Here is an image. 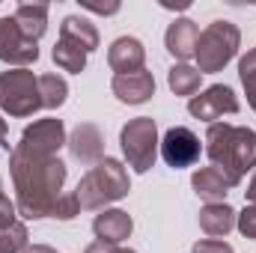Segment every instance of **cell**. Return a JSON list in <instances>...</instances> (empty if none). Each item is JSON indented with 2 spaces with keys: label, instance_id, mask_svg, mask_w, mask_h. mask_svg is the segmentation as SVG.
<instances>
[{
  "label": "cell",
  "instance_id": "obj_1",
  "mask_svg": "<svg viewBox=\"0 0 256 253\" xmlns=\"http://www.w3.org/2000/svg\"><path fill=\"white\" fill-rule=\"evenodd\" d=\"M9 173L15 185V206L18 218L24 220H42L51 218V208L66 185V164L60 158H39L27 155L21 149L9 152Z\"/></svg>",
  "mask_w": 256,
  "mask_h": 253
},
{
  "label": "cell",
  "instance_id": "obj_2",
  "mask_svg": "<svg viewBox=\"0 0 256 253\" xmlns=\"http://www.w3.org/2000/svg\"><path fill=\"white\" fill-rule=\"evenodd\" d=\"M206 155L212 167L224 170V176L238 188L242 179L256 167V131L230 122H214L206 131Z\"/></svg>",
  "mask_w": 256,
  "mask_h": 253
},
{
  "label": "cell",
  "instance_id": "obj_3",
  "mask_svg": "<svg viewBox=\"0 0 256 253\" xmlns=\"http://www.w3.org/2000/svg\"><path fill=\"white\" fill-rule=\"evenodd\" d=\"M128 190H131V179H128L126 164L104 155V158H102L96 167H90L86 176L78 182L74 196H78V202H80L84 212H102L104 206H110V202L128 196Z\"/></svg>",
  "mask_w": 256,
  "mask_h": 253
},
{
  "label": "cell",
  "instance_id": "obj_4",
  "mask_svg": "<svg viewBox=\"0 0 256 253\" xmlns=\"http://www.w3.org/2000/svg\"><path fill=\"white\" fill-rule=\"evenodd\" d=\"M238 48H242V30L232 21H212L200 33V42H196V54H194L196 72L200 74L224 72L236 60Z\"/></svg>",
  "mask_w": 256,
  "mask_h": 253
},
{
  "label": "cell",
  "instance_id": "obj_5",
  "mask_svg": "<svg viewBox=\"0 0 256 253\" xmlns=\"http://www.w3.org/2000/svg\"><path fill=\"white\" fill-rule=\"evenodd\" d=\"M120 146H122V158L134 173H149L158 161V126L152 116H134L128 120L120 131Z\"/></svg>",
  "mask_w": 256,
  "mask_h": 253
},
{
  "label": "cell",
  "instance_id": "obj_6",
  "mask_svg": "<svg viewBox=\"0 0 256 253\" xmlns=\"http://www.w3.org/2000/svg\"><path fill=\"white\" fill-rule=\"evenodd\" d=\"M42 108L39 78L30 68H6L0 72V110L12 120L33 116Z\"/></svg>",
  "mask_w": 256,
  "mask_h": 253
},
{
  "label": "cell",
  "instance_id": "obj_7",
  "mask_svg": "<svg viewBox=\"0 0 256 253\" xmlns=\"http://www.w3.org/2000/svg\"><path fill=\"white\" fill-rule=\"evenodd\" d=\"M68 134H66L63 120H36L33 126L21 131V140L15 143V149L27 152V155H39V158H57V152L66 146Z\"/></svg>",
  "mask_w": 256,
  "mask_h": 253
},
{
  "label": "cell",
  "instance_id": "obj_8",
  "mask_svg": "<svg viewBox=\"0 0 256 253\" xmlns=\"http://www.w3.org/2000/svg\"><path fill=\"white\" fill-rule=\"evenodd\" d=\"M238 110H242L238 96L226 84H212L202 92H196L194 98H188V114H191L194 120L208 122V126H214L224 114H238Z\"/></svg>",
  "mask_w": 256,
  "mask_h": 253
},
{
  "label": "cell",
  "instance_id": "obj_9",
  "mask_svg": "<svg viewBox=\"0 0 256 253\" xmlns=\"http://www.w3.org/2000/svg\"><path fill=\"white\" fill-rule=\"evenodd\" d=\"M39 60V42L27 39L12 15L0 18V63L12 68H30Z\"/></svg>",
  "mask_w": 256,
  "mask_h": 253
},
{
  "label": "cell",
  "instance_id": "obj_10",
  "mask_svg": "<svg viewBox=\"0 0 256 253\" xmlns=\"http://www.w3.org/2000/svg\"><path fill=\"white\" fill-rule=\"evenodd\" d=\"M200 152H202L200 137L194 134L191 128H185V126L167 128L164 137H161V146H158V155H161L164 164L173 167V170L194 167V164L200 161Z\"/></svg>",
  "mask_w": 256,
  "mask_h": 253
},
{
  "label": "cell",
  "instance_id": "obj_11",
  "mask_svg": "<svg viewBox=\"0 0 256 253\" xmlns=\"http://www.w3.org/2000/svg\"><path fill=\"white\" fill-rule=\"evenodd\" d=\"M66 146H68L72 158L78 164H84V167H96L104 158V134L98 131V126H92V122H80V126L68 134Z\"/></svg>",
  "mask_w": 256,
  "mask_h": 253
},
{
  "label": "cell",
  "instance_id": "obj_12",
  "mask_svg": "<svg viewBox=\"0 0 256 253\" xmlns=\"http://www.w3.org/2000/svg\"><path fill=\"white\" fill-rule=\"evenodd\" d=\"M110 90L122 104H146L155 96V78L146 68L131 72V74H114Z\"/></svg>",
  "mask_w": 256,
  "mask_h": 253
},
{
  "label": "cell",
  "instance_id": "obj_13",
  "mask_svg": "<svg viewBox=\"0 0 256 253\" xmlns=\"http://www.w3.org/2000/svg\"><path fill=\"white\" fill-rule=\"evenodd\" d=\"M146 63V48L140 39L134 36H120L110 42L108 48V66L116 72V74H131V72H140Z\"/></svg>",
  "mask_w": 256,
  "mask_h": 253
},
{
  "label": "cell",
  "instance_id": "obj_14",
  "mask_svg": "<svg viewBox=\"0 0 256 253\" xmlns=\"http://www.w3.org/2000/svg\"><path fill=\"white\" fill-rule=\"evenodd\" d=\"M92 232L104 244H122L128 236L134 232V220L122 208H102L92 220Z\"/></svg>",
  "mask_w": 256,
  "mask_h": 253
},
{
  "label": "cell",
  "instance_id": "obj_15",
  "mask_svg": "<svg viewBox=\"0 0 256 253\" xmlns=\"http://www.w3.org/2000/svg\"><path fill=\"white\" fill-rule=\"evenodd\" d=\"M196 42H200V27L191 18H176L164 33V45L179 63H188L196 54Z\"/></svg>",
  "mask_w": 256,
  "mask_h": 253
},
{
  "label": "cell",
  "instance_id": "obj_16",
  "mask_svg": "<svg viewBox=\"0 0 256 253\" xmlns=\"http://www.w3.org/2000/svg\"><path fill=\"white\" fill-rule=\"evenodd\" d=\"M191 188L206 202H226V194L236 185L224 176V170H218V167H200L191 176Z\"/></svg>",
  "mask_w": 256,
  "mask_h": 253
},
{
  "label": "cell",
  "instance_id": "obj_17",
  "mask_svg": "<svg viewBox=\"0 0 256 253\" xmlns=\"http://www.w3.org/2000/svg\"><path fill=\"white\" fill-rule=\"evenodd\" d=\"M236 208L230 202H206L200 208V230L208 238H226L236 230Z\"/></svg>",
  "mask_w": 256,
  "mask_h": 253
},
{
  "label": "cell",
  "instance_id": "obj_18",
  "mask_svg": "<svg viewBox=\"0 0 256 253\" xmlns=\"http://www.w3.org/2000/svg\"><path fill=\"white\" fill-rule=\"evenodd\" d=\"M12 18L21 27V33L33 42H39L48 33V3H18Z\"/></svg>",
  "mask_w": 256,
  "mask_h": 253
},
{
  "label": "cell",
  "instance_id": "obj_19",
  "mask_svg": "<svg viewBox=\"0 0 256 253\" xmlns=\"http://www.w3.org/2000/svg\"><path fill=\"white\" fill-rule=\"evenodd\" d=\"M60 39H68V42H74L78 48H84L86 54H92L96 48H98V30H96V24L92 21H86V18H80V15H66L63 24H60Z\"/></svg>",
  "mask_w": 256,
  "mask_h": 253
},
{
  "label": "cell",
  "instance_id": "obj_20",
  "mask_svg": "<svg viewBox=\"0 0 256 253\" xmlns=\"http://www.w3.org/2000/svg\"><path fill=\"white\" fill-rule=\"evenodd\" d=\"M200 84H202V74H200L196 66H191V63H176L167 72V86H170L173 96L194 98V96L200 92Z\"/></svg>",
  "mask_w": 256,
  "mask_h": 253
},
{
  "label": "cell",
  "instance_id": "obj_21",
  "mask_svg": "<svg viewBox=\"0 0 256 253\" xmlns=\"http://www.w3.org/2000/svg\"><path fill=\"white\" fill-rule=\"evenodd\" d=\"M51 57H54V63L60 66L63 72L80 74V72L86 68V57H90V54H86L84 48H78L74 42H68V39H57V45H54Z\"/></svg>",
  "mask_w": 256,
  "mask_h": 253
},
{
  "label": "cell",
  "instance_id": "obj_22",
  "mask_svg": "<svg viewBox=\"0 0 256 253\" xmlns=\"http://www.w3.org/2000/svg\"><path fill=\"white\" fill-rule=\"evenodd\" d=\"M39 96H42V108H48V110L63 108L66 98H68V84H66V78L54 74V72L39 74Z\"/></svg>",
  "mask_w": 256,
  "mask_h": 253
},
{
  "label": "cell",
  "instance_id": "obj_23",
  "mask_svg": "<svg viewBox=\"0 0 256 253\" xmlns=\"http://www.w3.org/2000/svg\"><path fill=\"white\" fill-rule=\"evenodd\" d=\"M30 248V232L24 220H15L12 226L0 230V253H24Z\"/></svg>",
  "mask_w": 256,
  "mask_h": 253
},
{
  "label": "cell",
  "instance_id": "obj_24",
  "mask_svg": "<svg viewBox=\"0 0 256 253\" xmlns=\"http://www.w3.org/2000/svg\"><path fill=\"white\" fill-rule=\"evenodd\" d=\"M238 78H242L248 104H250V110L256 114V48H250V51L238 60Z\"/></svg>",
  "mask_w": 256,
  "mask_h": 253
},
{
  "label": "cell",
  "instance_id": "obj_25",
  "mask_svg": "<svg viewBox=\"0 0 256 253\" xmlns=\"http://www.w3.org/2000/svg\"><path fill=\"white\" fill-rule=\"evenodd\" d=\"M78 214H80V202H78L74 190L72 194H60L57 202H54V208H51V218H57V220H74Z\"/></svg>",
  "mask_w": 256,
  "mask_h": 253
},
{
  "label": "cell",
  "instance_id": "obj_26",
  "mask_svg": "<svg viewBox=\"0 0 256 253\" xmlns=\"http://www.w3.org/2000/svg\"><path fill=\"white\" fill-rule=\"evenodd\" d=\"M236 230L244 236V238H256V206H244V212L236 214Z\"/></svg>",
  "mask_w": 256,
  "mask_h": 253
},
{
  "label": "cell",
  "instance_id": "obj_27",
  "mask_svg": "<svg viewBox=\"0 0 256 253\" xmlns=\"http://www.w3.org/2000/svg\"><path fill=\"white\" fill-rule=\"evenodd\" d=\"M191 253H236V250H232V244H226L220 238H202L191 248Z\"/></svg>",
  "mask_w": 256,
  "mask_h": 253
},
{
  "label": "cell",
  "instance_id": "obj_28",
  "mask_svg": "<svg viewBox=\"0 0 256 253\" xmlns=\"http://www.w3.org/2000/svg\"><path fill=\"white\" fill-rule=\"evenodd\" d=\"M18 220V206H15V200H9L6 194H0V230L3 226H12Z\"/></svg>",
  "mask_w": 256,
  "mask_h": 253
},
{
  "label": "cell",
  "instance_id": "obj_29",
  "mask_svg": "<svg viewBox=\"0 0 256 253\" xmlns=\"http://www.w3.org/2000/svg\"><path fill=\"white\" fill-rule=\"evenodd\" d=\"M84 253H137L131 248H122V244H104V242H92Z\"/></svg>",
  "mask_w": 256,
  "mask_h": 253
},
{
  "label": "cell",
  "instance_id": "obj_30",
  "mask_svg": "<svg viewBox=\"0 0 256 253\" xmlns=\"http://www.w3.org/2000/svg\"><path fill=\"white\" fill-rule=\"evenodd\" d=\"M80 9L98 12V15H116L120 12V3H108V6H102V3H80Z\"/></svg>",
  "mask_w": 256,
  "mask_h": 253
},
{
  "label": "cell",
  "instance_id": "obj_31",
  "mask_svg": "<svg viewBox=\"0 0 256 253\" xmlns=\"http://www.w3.org/2000/svg\"><path fill=\"white\" fill-rule=\"evenodd\" d=\"M244 196H248V202L256 206V173L250 176V182H248V190H244Z\"/></svg>",
  "mask_w": 256,
  "mask_h": 253
},
{
  "label": "cell",
  "instance_id": "obj_32",
  "mask_svg": "<svg viewBox=\"0 0 256 253\" xmlns=\"http://www.w3.org/2000/svg\"><path fill=\"white\" fill-rule=\"evenodd\" d=\"M6 137H9V128H6V120L0 116V146H6V149H9V143H6Z\"/></svg>",
  "mask_w": 256,
  "mask_h": 253
},
{
  "label": "cell",
  "instance_id": "obj_33",
  "mask_svg": "<svg viewBox=\"0 0 256 253\" xmlns=\"http://www.w3.org/2000/svg\"><path fill=\"white\" fill-rule=\"evenodd\" d=\"M24 253H57L54 248H48V244H33V248H27Z\"/></svg>",
  "mask_w": 256,
  "mask_h": 253
},
{
  "label": "cell",
  "instance_id": "obj_34",
  "mask_svg": "<svg viewBox=\"0 0 256 253\" xmlns=\"http://www.w3.org/2000/svg\"><path fill=\"white\" fill-rule=\"evenodd\" d=\"M0 194H3V179H0Z\"/></svg>",
  "mask_w": 256,
  "mask_h": 253
}]
</instances>
